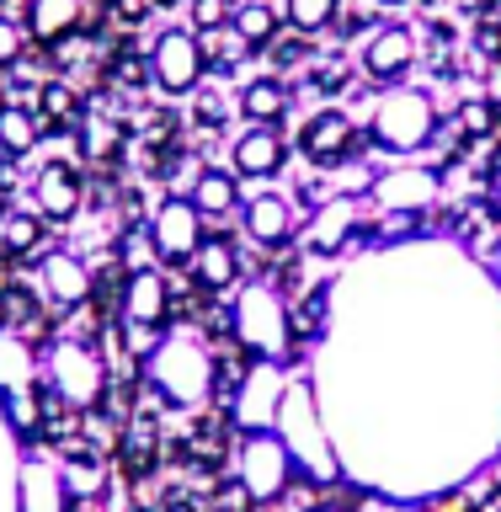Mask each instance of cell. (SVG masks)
<instances>
[{
	"instance_id": "48",
	"label": "cell",
	"mask_w": 501,
	"mask_h": 512,
	"mask_svg": "<svg viewBox=\"0 0 501 512\" xmlns=\"http://www.w3.org/2000/svg\"><path fill=\"white\" fill-rule=\"evenodd\" d=\"M251 512H278V507H251Z\"/></svg>"
},
{
	"instance_id": "28",
	"label": "cell",
	"mask_w": 501,
	"mask_h": 512,
	"mask_svg": "<svg viewBox=\"0 0 501 512\" xmlns=\"http://www.w3.org/2000/svg\"><path fill=\"white\" fill-rule=\"evenodd\" d=\"M235 32L256 48V54H267L272 38L283 32V11L272 6V0H240L235 6Z\"/></svg>"
},
{
	"instance_id": "25",
	"label": "cell",
	"mask_w": 501,
	"mask_h": 512,
	"mask_svg": "<svg viewBox=\"0 0 501 512\" xmlns=\"http://www.w3.org/2000/svg\"><path fill=\"white\" fill-rule=\"evenodd\" d=\"M86 91L75 80H43L38 86V118L48 123V134H80L86 123Z\"/></svg>"
},
{
	"instance_id": "37",
	"label": "cell",
	"mask_w": 501,
	"mask_h": 512,
	"mask_svg": "<svg viewBox=\"0 0 501 512\" xmlns=\"http://www.w3.org/2000/svg\"><path fill=\"white\" fill-rule=\"evenodd\" d=\"M352 512H427L416 496H395V491H374V486H363L358 491V502H352Z\"/></svg>"
},
{
	"instance_id": "4",
	"label": "cell",
	"mask_w": 501,
	"mask_h": 512,
	"mask_svg": "<svg viewBox=\"0 0 501 512\" xmlns=\"http://www.w3.org/2000/svg\"><path fill=\"white\" fill-rule=\"evenodd\" d=\"M443 128V112L432 102V91L422 86H390L374 96L368 107V134H374V150L384 155H411V150H427L432 134Z\"/></svg>"
},
{
	"instance_id": "5",
	"label": "cell",
	"mask_w": 501,
	"mask_h": 512,
	"mask_svg": "<svg viewBox=\"0 0 501 512\" xmlns=\"http://www.w3.org/2000/svg\"><path fill=\"white\" fill-rule=\"evenodd\" d=\"M43 379L54 384L75 411H96L102 395H107V384H112V368L96 347L70 342V336H54V342L43 347Z\"/></svg>"
},
{
	"instance_id": "6",
	"label": "cell",
	"mask_w": 501,
	"mask_h": 512,
	"mask_svg": "<svg viewBox=\"0 0 501 512\" xmlns=\"http://www.w3.org/2000/svg\"><path fill=\"white\" fill-rule=\"evenodd\" d=\"M235 475H240V486L251 491V502L256 507H272L283 496V486L294 480L299 470H294V459H288V448H283V438L278 432H240L235 438Z\"/></svg>"
},
{
	"instance_id": "32",
	"label": "cell",
	"mask_w": 501,
	"mask_h": 512,
	"mask_svg": "<svg viewBox=\"0 0 501 512\" xmlns=\"http://www.w3.org/2000/svg\"><path fill=\"white\" fill-rule=\"evenodd\" d=\"M267 59H272V70H310L315 64V38H299V32H278L267 48Z\"/></svg>"
},
{
	"instance_id": "29",
	"label": "cell",
	"mask_w": 501,
	"mask_h": 512,
	"mask_svg": "<svg viewBox=\"0 0 501 512\" xmlns=\"http://www.w3.org/2000/svg\"><path fill=\"white\" fill-rule=\"evenodd\" d=\"M342 6L347 0H283V22L299 38H326L336 27V16H342Z\"/></svg>"
},
{
	"instance_id": "38",
	"label": "cell",
	"mask_w": 501,
	"mask_h": 512,
	"mask_svg": "<svg viewBox=\"0 0 501 512\" xmlns=\"http://www.w3.org/2000/svg\"><path fill=\"white\" fill-rule=\"evenodd\" d=\"M27 48H32V38H27L22 16H0V70H11Z\"/></svg>"
},
{
	"instance_id": "24",
	"label": "cell",
	"mask_w": 501,
	"mask_h": 512,
	"mask_svg": "<svg viewBox=\"0 0 501 512\" xmlns=\"http://www.w3.org/2000/svg\"><path fill=\"white\" fill-rule=\"evenodd\" d=\"M48 139V123L38 118V107L27 102H0V160H27Z\"/></svg>"
},
{
	"instance_id": "22",
	"label": "cell",
	"mask_w": 501,
	"mask_h": 512,
	"mask_svg": "<svg viewBox=\"0 0 501 512\" xmlns=\"http://www.w3.org/2000/svg\"><path fill=\"white\" fill-rule=\"evenodd\" d=\"M288 107H294V86H288L283 75H251L246 86L235 91V112H240L246 123H272V128H283Z\"/></svg>"
},
{
	"instance_id": "11",
	"label": "cell",
	"mask_w": 501,
	"mask_h": 512,
	"mask_svg": "<svg viewBox=\"0 0 501 512\" xmlns=\"http://www.w3.org/2000/svg\"><path fill=\"white\" fill-rule=\"evenodd\" d=\"M438 198H443L438 166H390L374 171V182H368V203L384 208V214H427Z\"/></svg>"
},
{
	"instance_id": "17",
	"label": "cell",
	"mask_w": 501,
	"mask_h": 512,
	"mask_svg": "<svg viewBox=\"0 0 501 512\" xmlns=\"http://www.w3.org/2000/svg\"><path fill=\"white\" fill-rule=\"evenodd\" d=\"M240 246H235V235H203V246L192 251V262H187V278L192 288H203V294H235L240 288Z\"/></svg>"
},
{
	"instance_id": "42",
	"label": "cell",
	"mask_w": 501,
	"mask_h": 512,
	"mask_svg": "<svg viewBox=\"0 0 501 512\" xmlns=\"http://www.w3.org/2000/svg\"><path fill=\"white\" fill-rule=\"evenodd\" d=\"M358 491H363V486H347V480H342V486H326V502H320L315 512H352Z\"/></svg>"
},
{
	"instance_id": "49",
	"label": "cell",
	"mask_w": 501,
	"mask_h": 512,
	"mask_svg": "<svg viewBox=\"0 0 501 512\" xmlns=\"http://www.w3.org/2000/svg\"><path fill=\"white\" fill-rule=\"evenodd\" d=\"M128 512H150V507H128Z\"/></svg>"
},
{
	"instance_id": "27",
	"label": "cell",
	"mask_w": 501,
	"mask_h": 512,
	"mask_svg": "<svg viewBox=\"0 0 501 512\" xmlns=\"http://www.w3.org/2000/svg\"><path fill=\"white\" fill-rule=\"evenodd\" d=\"M38 358L43 347L27 342V336L16 331H0V390H27V384H38Z\"/></svg>"
},
{
	"instance_id": "51",
	"label": "cell",
	"mask_w": 501,
	"mask_h": 512,
	"mask_svg": "<svg viewBox=\"0 0 501 512\" xmlns=\"http://www.w3.org/2000/svg\"><path fill=\"white\" fill-rule=\"evenodd\" d=\"M102 6H107V0H102Z\"/></svg>"
},
{
	"instance_id": "12",
	"label": "cell",
	"mask_w": 501,
	"mask_h": 512,
	"mask_svg": "<svg viewBox=\"0 0 501 512\" xmlns=\"http://www.w3.org/2000/svg\"><path fill=\"white\" fill-rule=\"evenodd\" d=\"M352 134H358L352 112H342L336 102H320L299 128V155L310 160L315 171H342L352 160Z\"/></svg>"
},
{
	"instance_id": "30",
	"label": "cell",
	"mask_w": 501,
	"mask_h": 512,
	"mask_svg": "<svg viewBox=\"0 0 501 512\" xmlns=\"http://www.w3.org/2000/svg\"><path fill=\"white\" fill-rule=\"evenodd\" d=\"M448 118H454V128H459V134L475 144V139H491V134H496L501 112H496L491 96H464V102H459L454 112H448Z\"/></svg>"
},
{
	"instance_id": "23",
	"label": "cell",
	"mask_w": 501,
	"mask_h": 512,
	"mask_svg": "<svg viewBox=\"0 0 501 512\" xmlns=\"http://www.w3.org/2000/svg\"><path fill=\"white\" fill-rule=\"evenodd\" d=\"M187 198L198 203L203 219H230V214H240V203H246V198H240V176L230 166H198Z\"/></svg>"
},
{
	"instance_id": "43",
	"label": "cell",
	"mask_w": 501,
	"mask_h": 512,
	"mask_svg": "<svg viewBox=\"0 0 501 512\" xmlns=\"http://www.w3.org/2000/svg\"><path fill=\"white\" fill-rule=\"evenodd\" d=\"M107 502H112V496H75L70 512H107Z\"/></svg>"
},
{
	"instance_id": "46",
	"label": "cell",
	"mask_w": 501,
	"mask_h": 512,
	"mask_svg": "<svg viewBox=\"0 0 501 512\" xmlns=\"http://www.w3.org/2000/svg\"><path fill=\"white\" fill-rule=\"evenodd\" d=\"M160 6H171V0H150V11H160Z\"/></svg>"
},
{
	"instance_id": "40",
	"label": "cell",
	"mask_w": 501,
	"mask_h": 512,
	"mask_svg": "<svg viewBox=\"0 0 501 512\" xmlns=\"http://www.w3.org/2000/svg\"><path fill=\"white\" fill-rule=\"evenodd\" d=\"M144 16H150V0H107V22L128 32V27H139Z\"/></svg>"
},
{
	"instance_id": "10",
	"label": "cell",
	"mask_w": 501,
	"mask_h": 512,
	"mask_svg": "<svg viewBox=\"0 0 501 512\" xmlns=\"http://www.w3.org/2000/svg\"><path fill=\"white\" fill-rule=\"evenodd\" d=\"M86 192H91V176L80 171L75 160H43V166L32 171L27 198L48 224H75L86 214Z\"/></svg>"
},
{
	"instance_id": "16",
	"label": "cell",
	"mask_w": 501,
	"mask_h": 512,
	"mask_svg": "<svg viewBox=\"0 0 501 512\" xmlns=\"http://www.w3.org/2000/svg\"><path fill=\"white\" fill-rule=\"evenodd\" d=\"M38 294L48 299V310H75L91 299V267L80 262L70 246H48L38 256Z\"/></svg>"
},
{
	"instance_id": "3",
	"label": "cell",
	"mask_w": 501,
	"mask_h": 512,
	"mask_svg": "<svg viewBox=\"0 0 501 512\" xmlns=\"http://www.w3.org/2000/svg\"><path fill=\"white\" fill-rule=\"evenodd\" d=\"M144 384H150L160 395V406H171V411L208 406V390H214V347L192 331H171L155 358L144 363Z\"/></svg>"
},
{
	"instance_id": "14",
	"label": "cell",
	"mask_w": 501,
	"mask_h": 512,
	"mask_svg": "<svg viewBox=\"0 0 501 512\" xmlns=\"http://www.w3.org/2000/svg\"><path fill=\"white\" fill-rule=\"evenodd\" d=\"M283 166H288V139H283V128L246 123V128L230 139V171L240 176V182H272V176H283Z\"/></svg>"
},
{
	"instance_id": "44",
	"label": "cell",
	"mask_w": 501,
	"mask_h": 512,
	"mask_svg": "<svg viewBox=\"0 0 501 512\" xmlns=\"http://www.w3.org/2000/svg\"><path fill=\"white\" fill-rule=\"evenodd\" d=\"M486 208L501 219V171H491V182H486Z\"/></svg>"
},
{
	"instance_id": "18",
	"label": "cell",
	"mask_w": 501,
	"mask_h": 512,
	"mask_svg": "<svg viewBox=\"0 0 501 512\" xmlns=\"http://www.w3.org/2000/svg\"><path fill=\"white\" fill-rule=\"evenodd\" d=\"M86 22H91V0H27L22 11V27L38 48H54L70 32H86Z\"/></svg>"
},
{
	"instance_id": "45",
	"label": "cell",
	"mask_w": 501,
	"mask_h": 512,
	"mask_svg": "<svg viewBox=\"0 0 501 512\" xmlns=\"http://www.w3.org/2000/svg\"><path fill=\"white\" fill-rule=\"evenodd\" d=\"M368 6H379V11H395V6H406V0H368Z\"/></svg>"
},
{
	"instance_id": "15",
	"label": "cell",
	"mask_w": 501,
	"mask_h": 512,
	"mask_svg": "<svg viewBox=\"0 0 501 512\" xmlns=\"http://www.w3.org/2000/svg\"><path fill=\"white\" fill-rule=\"evenodd\" d=\"M240 230H246L251 246L283 251L288 240H294V230H299V214H294V203H288V192H278V187L251 192V198L240 203Z\"/></svg>"
},
{
	"instance_id": "52",
	"label": "cell",
	"mask_w": 501,
	"mask_h": 512,
	"mask_svg": "<svg viewBox=\"0 0 501 512\" xmlns=\"http://www.w3.org/2000/svg\"><path fill=\"white\" fill-rule=\"evenodd\" d=\"M496 464H501V459H496Z\"/></svg>"
},
{
	"instance_id": "26",
	"label": "cell",
	"mask_w": 501,
	"mask_h": 512,
	"mask_svg": "<svg viewBox=\"0 0 501 512\" xmlns=\"http://www.w3.org/2000/svg\"><path fill=\"white\" fill-rule=\"evenodd\" d=\"M198 43H203V64H208L214 75H240V70H246V64L256 59V48L235 32V22L198 32Z\"/></svg>"
},
{
	"instance_id": "7",
	"label": "cell",
	"mask_w": 501,
	"mask_h": 512,
	"mask_svg": "<svg viewBox=\"0 0 501 512\" xmlns=\"http://www.w3.org/2000/svg\"><path fill=\"white\" fill-rule=\"evenodd\" d=\"M144 235H150V251H155L160 267H187L192 251H198L203 235H208V219L198 214V203H192L187 192H166V198L150 208Z\"/></svg>"
},
{
	"instance_id": "36",
	"label": "cell",
	"mask_w": 501,
	"mask_h": 512,
	"mask_svg": "<svg viewBox=\"0 0 501 512\" xmlns=\"http://www.w3.org/2000/svg\"><path fill=\"white\" fill-rule=\"evenodd\" d=\"M235 22V0H187V27L192 32H208V27H224Z\"/></svg>"
},
{
	"instance_id": "1",
	"label": "cell",
	"mask_w": 501,
	"mask_h": 512,
	"mask_svg": "<svg viewBox=\"0 0 501 512\" xmlns=\"http://www.w3.org/2000/svg\"><path fill=\"white\" fill-rule=\"evenodd\" d=\"M272 432L283 438V448H288V459H294L299 475L320 480V486H342L347 480L342 454H336V438L326 427V411H320V390L310 379H288Z\"/></svg>"
},
{
	"instance_id": "21",
	"label": "cell",
	"mask_w": 501,
	"mask_h": 512,
	"mask_svg": "<svg viewBox=\"0 0 501 512\" xmlns=\"http://www.w3.org/2000/svg\"><path fill=\"white\" fill-rule=\"evenodd\" d=\"M123 320H150V326H171V283L166 267H134L123 283Z\"/></svg>"
},
{
	"instance_id": "41",
	"label": "cell",
	"mask_w": 501,
	"mask_h": 512,
	"mask_svg": "<svg viewBox=\"0 0 501 512\" xmlns=\"http://www.w3.org/2000/svg\"><path fill=\"white\" fill-rule=\"evenodd\" d=\"M475 48H480L486 59H496V64H501V22L480 16V22H475Z\"/></svg>"
},
{
	"instance_id": "50",
	"label": "cell",
	"mask_w": 501,
	"mask_h": 512,
	"mask_svg": "<svg viewBox=\"0 0 501 512\" xmlns=\"http://www.w3.org/2000/svg\"><path fill=\"white\" fill-rule=\"evenodd\" d=\"M0 208H6V198H0Z\"/></svg>"
},
{
	"instance_id": "33",
	"label": "cell",
	"mask_w": 501,
	"mask_h": 512,
	"mask_svg": "<svg viewBox=\"0 0 501 512\" xmlns=\"http://www.w3.org/2000/svg\"><path fill=\"white\" fill-rule=\"evenodd\" d=\"M320 502H326V486H320V480H310V475H294L272 507H278V512H315Z\"/></svg>"
},
{
	"instance_id": "35",
	"label": "cell",
	"mask_w": 501,
	"mask_h": 512,
	"mask_svg": "<svg viewBox=\"0 0 501 512\" xmlns=\"http://www.w3.org/2000/svg\"><path fill=\"white\" fill-rule=\"evenodd\" d=\"M208 502H214V512H251V507H256V502H251V491L240 486V475H235V470H224V475L214 480Z\"/></svg>"
},
{
	"instance_id": "9",
	"label": "cell",
	"mask_w": 501,
	"mask_h": 512,
	"mask_svg": "<svg viewBox=\"0 0 501 512\" xmlns=\"http://www.w3.org/2000/svg\"><path fill=\"white\" fill-rule=\"evenodd\" d=\"M358 70L374 91L406 86V75L416 70V32L406 22H379L358 48Z\"/></svg>"
},
{
	"instance_id": "20",
	"label": "cell",
	"mask_w": 501,
	"mask_h": 512,
	"mask_svg": "<svg viewBox=\"0 0 501 512\" xmlns=\"http://www.w3.org/2000/svg\"><path fill=\"white\" fill-rule=\"evenodd\" d=\"M352 224H358V198H336V203L326 198L315 208V219L299 230L304 251H310V256H331V262H336V251L352 246Z\"/></svg>"
},
{
	"instance_id": "31",
	"label": "cell",
	"mask_w": 501,
	"mask_h": 512,
	"mask_svg": "<svg viewBox=\"0 0 501 512\" xmlns=\"http://www.w3.org/2000/svg\"><path fill=\"white\" fill-rule=\"evenodd\" d=\"M187 123L198 128V134H219V128L230 123V102H224V91H214V86H198V91H192Z\"/></svg>"
},
{
	"instance_id": "2",
	"label": "cell",
	"mask_w": 501,
	"mask_h": 512,
	"mask_svg": "<svg viewBox=\"0 0 501 512\" xmlns=\"http://www.w3.org/2000/svg\"><path fill=\"white\" fill-rule=\"evenodd\" d=\"M230 331H235L240 352L256 358V363H278V368H294L299 363L294 326H288V299L267 278L240 283L235 294H230Z\"/></svg>"
},
{
	"instance_id": "8",
	"label": "cell",
	"mask_w": 501,
	"mask_h": 512,
	"mask_svg": "<svg viewBox=\"0 0 501 512\" xmlns=\"http://www.w3.org/2000/svg\"><path fill=\"white\" fill-rule=\"evenodd\" d=\"M150 86L160 96H192L203 86V75H208V64H203V43H198V32L192 27H166V32H155V43H150Z\"/></svg>"
},
{
	"instance_id": "39",
	"label": "cell",
	"mask_w": 501,
	"mask_h": 512,
	"mask_svg": "<svg viewBox=\"0 0 501 512\" xmlns=\"http://www.w3.org/2000/svg\"><path fill=\"white\" fill-rule=\"evenodd\" d=\"M374 27H379V6H368V0L342 6V16H336V32H342V38H368Z\"/></svg>"
},
{
	"instance_id": "13",
	"label": "cell",
	"mask_w": 501,
	"mask_h": 512,
	"mask_svg": "<svg viewBox=\"0 0 501 512\" xmlns=\"http://www.w3.org/2000/svg\"><path fill=\"white\" fill-rule=\"evenodd\" d=\"M283 390H288V368L251 363L246 368V384H240V395H235V406H230V422L240 432H267L272 422H278Z\"/></svg>"
},
{
	"instance_id": "19",
	"label": "cell",
	"mask_w": 501,
	"mask_h": 512,
	"mask_svg": "<svg viewBox=\"0 0 501 512\" xmlns=\"http://www.w3.org/2000/svg\"><path fill=\"white\" fill-rule=\"evenodd\" d=\"M48 230H54V224H48L38 208H0V262L22 267L32 256H43L48 240H54Z\"/></svg>"
},
{
	"instance_id": "47",
	"label": "cell",
	"mask_w": 501,
	"mask_h": 512,
	"mask_svg": "<svg viewBox=\"0 0 501 512\" xmlns=\"http://www.w3.org/2000/svg\"><path fill=\"white\" fill-rule=\"evenodd\" d=\"M491 267H496V278H501V251H496V262H491Z\"/></svg>"
},
{
	"instance_id": "34",
	"label": "cell",
	"mask_w": 501,
	"mask_h": 512,
	"mask_svg": "<svg viewBox=\"0 0 501 512\" xmlns=\"http://www.w3.org/2000/svg\"><path fill=\"white\" fill-rule=\"evenodd\" d=\"M304 86H310L320 102H336V96L352 86V70H347L342 59H336V64H320V59H315V64H310V80H304Z\"/></svg>"
}]
</instances>
